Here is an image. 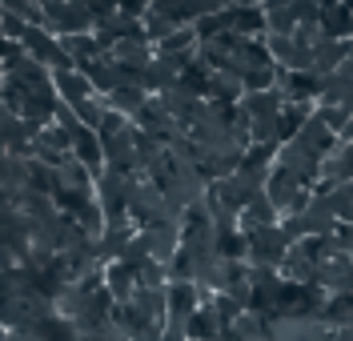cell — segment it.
I'll return each instance as SVG.
<instances>
[{
	"instance_id": "cell-1",
	"label": "cell",
	"mask_w": 353,
	"mask_h": 341,
	"mask_svg": "<svg viewBox=\"0 0 353 341\" xmlns=\"http://www.w3.org/2000/svg\"><path fill=\"white\" fill-rule=\"evenodd\" d=\"M41 8H44V28L61 41L97 32V17L88 12L85 0H41Z\"/></svg>"
},
{
	"instance_id": "cell-2",
	"label": "cell",
	"mask_w": 353,
	"mask_h": 341,
	"mask_svg": "<svg viewBox=\"0 0 353 341\" xmlns=\"http://www.w3.org/2000/svg\"><path fill=\"white\" fill-rule=\"evenodd\" d=\"M249 237V265H261V269H281V261L289 257L293 241L281 225H265L245 233Z\"/></svg>"
},
{
	"instance_id": "cell-3",
	"label": "cell",
	"mask_w": 353,
	"mask_h": 341,
	"mask_svg": "<svg viewBox=\"0 0 353 341\" xmlns=\"http://www.w3.org/2000/svg\"><path fill=\"white\" fill-rule=\"evenodd\" d=\"M132 181H137V177L117 173V169H105V173L97 177V205L105 209V225H109V221H121V217H129Z\"/></svg>"
},
{
	"instance_id": "cell-4",
	"label": "cell",
	"mask_w": 353,
	"mask_h": 341,
	"mask_svg": "<svg viewBox=\"0 0 353 341\" xmlns=\"http://www.w3.org/2000/svg\"><path fill=\"white\" fill-rule=\"evenodd\" d=\"M21 48L32 56V61H41L48 72H68V68H77L72 65V56L65 52V45H61V37H52V32L41 28V24H32V28L24 32Z\"/></svg>"
},
{
	"instance_id": "cell-5",
	"label": "cell",
	"mask_w": 353,
	"mask_h": 341,
	"mask_svg": "<svg viewBox=\"0 0 353 341\" xmlns=\"http://www.w3.org/2000/svg\"><path fill=\"white\" fill-rule=\"evenodd\" d=\"M4 76H8V81H12V85H17L21 92L48 89V85H52V72H48V68H44L41 61H32V56H28L24 48H17V52H12V56L4 61ZM21 109H24V105H21Z\"/></svg>"
},
{
	"instance_id": "cell-6",
	"label": "cell",
	"mask_w": 353,
	"mask_h": 341,
	"mask_svg": "<svg viewBox=\"0 0 353 341\" xmlns=\"http://www.w3.org/2000/svg\"><path fill=\"white\" fill-rule=\"evenodd\" d=\"M313 285H317V289H325L330 297L353 293V257H345V253L325 257V261L317 265V273H313Z\"/></svg>"
},
{
	"instance_id": "cell-7",
	"label": "cell",
	"mask_w": 353,
	"mask_h": 341,
	"mask_svg": "<svg viewBox=\"0 0 353 341\" xmlns=\"http://www.w3.org/2000/svg\"><path fill=\"white\" fill-rule=\"evenodd\" d=\"M141 237H145V245H149V257L161 261V265H169L176 253H181V241H185L181 221H157V225L141 229Z\"/></svg>"
},
{
	"instance_id": "cell-8",
	"label": "cell",
	"mask_w": 353,
	"mask_h": 341,
	"mask_svg": "<svg viewBox=\"0 0 353 341\" xmlns=\"http://www.w3.org/2000/svg\"><path fill=\"white\" fill-rule=\"evenodd\" d=\"M277 89L285 92V101L317 105V101H321V89H325V76H317L313 68H309V72H289V68H281V72H277Z\"/></svg>"
},
{
	"instance_id": "cell-9",
	"label": "cell",
	"mask_w": 353,
	"mask_h": 341,
	"mask_svg": "<svg viewBox=\"0 0 353 341\" xmlns=\"http://www.w3.org/2000/svg\"><path fill=\"white\" fill-rule=\"evenodd\" d=\"M8 341H81L77 333V325L61 313H52V318L37 321V325H28V329H12Z\"/></svg>"
},
{
	"instance_id": "cell-10",
	"label": "cell",
	"mask_w": 353,
	"mask_h": 341,
	"mask_svg": "<svg viewBox=\"0 0 353 341\" xmlns=\"http://www.w3.org/2000/svg\"><path fill=\"white\" fill-rule=\"evenodd\" d=\"M265 24L269 32L265 37H293L297 24H301V0H265Z\"/></svg>"
},
{
	"instance_id": "cell-11",
	"label": "cell",
	"mask_w": 353,
	"mask_h": 341,
	"mask_svg": "<svg viewBox=\"0 0 353 341\" xmlns=\"http://www.w3.org/2000/svg\"><path fill=\"white\" fill-rule=\"evenodd\" d=\"M229 12V32H237V37H249V41H261L265 32H269V24H265V8L261 4H233V8H225Z\"/></svg>"
},
{
	"instance_id": "cell-12",
	"label": "cell",
	"mask_w": 353,
	"mask_h": 341,
	"mask_svg": "<svg viewBox=\"0 0 353 341\" xmlns=\"http://www.w3.org/2000/svg\"><path fill=\"white\" fill-rule=\"evenodd\" d=\"M61 45H65V52L72 56L77 72H88V68H97L101 61H109V52H105V45L97 41V32H85V37H65Z\"/></svg>"
},
{
	"instance_id": "cell-13",
	"label": "cell",
	"mask_w": 353,
	"mask_h": 341,
	"mask_svg": "<svg viewBox=\"0 0 353 341\" xmlns=\"http://www.w3.org/2000/svg\"><path fill=\"white\" fill-rule=\"evenodd\" d=\"M72 157L101 177V173H105V145H101V133L81 125V129L72 133Z\"/></svg>"
},
{
	"instance_id": "cell-14",
	"label": "cell",
	"mask_w": 353,
	"mask_h": 341,
	"mask_svg": "<svg viewBox=\"0 0 353 341\" xmlns=\"http://www.w3.org/2000/svg\"><path fill=\"white\" fill-rule=\"evenodd\" d=\"M350 52H353V41H330V37H321L313 45V72L317 76H333L337 68L345 65Z\"/></svg>"
},
{
	"instance_id": "cell-15",
	"label": "cell",
	"mask_w": 353,
	"mask_h": 341,
	"mask_svg": "<svg viewBox=\"0 0 353 341\" xmlns=\"http://www.w3.org/2000/svg\"><path fill=\"white\" fill-rule=\"evenodd\" d=\"M52 85H57V92H61L65 105H81V101H88V96H101V92L92 89V81H88L85 72H77V68L52 72Z\"/></svg>"
},
{
	"instance_id": "cell-16",
	"label": "cell",
	"mask_w": 353,
	"mask_h": 341,
	"mask_svg": "<svg viewBox=\"0 0 353 341\" xmlns=\"http://www.w3.org/2000/svg\"><path fill=\"white\" fill-rule=\"evenodd\" d=\"M237 225H241V233H253V229H265V225H281V213H277V205L261 193V197H253V201L241 209Z\"/></svg>"
},
{
	"instance_id": "cell-17",
	"label": "cell",
	"mask_w": 353,
	"mask_h": 341,
	"mask_svg": "<svg viewBox=\"0 0 353 341\" xmlns=\"http://www.w3.org/2000/svg\"><path fill=\"white\" fill-rule=\"evenodd\" d=\"M241 109L249 113V121H265V116H281L285 109V92L281 89H265V92H245Z\"/></svg>"
},
{
	"instance_id": "cell-18",
	"label": "cell",
	"mask_w": 353,
	"mask_h": 341,
	"mask_svg": "<svg viewBox=\"0 0 353 341\" xmlns=\"http://www.w3.org/2000/svg\"><path fill=\"white\" fill-rule=\"evenodd\" d=\"M176 81H181V72H176V68L169 65L165 56H153V61H149V68L141 72V89L149 92V96H161V92H169Z\"/></svg>"
},
{
	"instance_id": "cell-19",
	"label": "cell",
	"mask_w": 353,
	"mask_h": 341,
	"mask_svg": "<svg viewBox=\"0 0 353 341\" xmlns=\"http://www.w3.org/2000/svg\"><path fill=\"white\" fill-rule=\"evenodd\" d=\"M153 56H157V48L149 45V41H117V45H112V61L132 68V72H145Z\"/></svg>"
},
{
	"instance_id": "cell-20",
	"label": "cell",
	"mask_w": 353,
	"mask_h": 341,
	"mask_svg": "<svg viewBox=\"0 0 353 341\" xmlns=\"http://www.w3.org/2000/svg\"><path fill=\"white\" fill-rule=\"evenodd\" d=\"M321 32H325L330 41H353V12L341 0H333L330 8L321 12Z\"/></svg>"
},
{
	"instance_id": "cell-21",
	"label": "cell",
	"mask_w": 353,
	"mask_h": 341,
	"mask_svg": "<svg viewBox=\"0 0 353 341\" xmlns=\"http://www.w3.org/2000/svg\"><path fill=\"white\" fill-rule=\"evenodd\" d=\"M353 181V149L341 145L333 157H325L321 165V185H350Z\"/></svg>"
},
{
	"instance_id": "cell-22",
	"label": "cell",
	"mask_w": 353,
	"mask_h": 341,
	"mask_svg": "<svg viewBox=\"0 0 353 341\" xmlns=\"http://www.w3.org/2000/svg\"><path fill=\"white\" fill-rule=\"evenodd\" d=\"M317 105H333V109H350L353 113V76H345V72L325 76V89H321Z\"/></svg>"
},
{
	"instance_id": "cell-23",
	"label": "cell",
	"mask_w": 353,
	"mask_h": 341,
	"mask_svg": "<svg viewBox=\"0 0 353 341\" xmlns=\"http://www.w3.org/2000/svg\"><path fill=\"white\" fill-rule=\"evenodd\" d=\"M105 285H109L112 301L125 305L132 297V289H137V273H132L129 265H121V261H112V265H105Z\"/></svg>"
},
{
	"instance_id": "cell-24",
	"label": "cell",
	"mask_w": 353,
	"mask_h": 341,
	"mask_svg": "<svg viewBox=\"0 0 353 341\" xmlns=\"http://www.w3.org/2000/svg\"><path fill=\"white\" fill-rule=\"evenodd\" d=\"M145 101H149V92L141 89V85H129V89H117L105 96V105H109L112 113H121V116H137L141 109H145Z\"/></svg>"
},
{
	"instance_id": "cell-25",
	"label": "cell",
	"mask_w": 353,
	"mask_h": 341,
	"mask_svg": "<svg viewBox=\"0 0 353 341\" xmlns=\"http://www.w3.org/2000/svg\"><path fill=\"white\" fill-rule=\"evenodd\" d=\"M241 96H245V89H241V81L237 76H229V72H213V81H209V105H241Z\"/></svg>"
},
{
	"instance_id": "cell-26",
	"label": "cell",
	"mask_w": 353,
	"mask_h": 341,
	"mask_svg": "<svg viewBox=\"0 0 353 341\" xmlns=\"http://www.w3.org/2000/svg\"><path fill=\"white\" fill-rule=\"evenodd\" d=\"M321 321L333 325V329H345L353 325V293H337L325 301V309H321Z\"/></svg>"
},
{
	"instance_id": "cell-27",
	"label": "cell",
	"mask_w": 353,
	"mask_h": 341,
	"mask_svg": "<svg viewBox=\"0 0 353 341\" xmlns=\"http://www.w3.org/2000/svg\"><path fill=\"white\" fill-rule=\"evenodd\" d=\"M209 81H213V68H205L201 61H193V65L181 72V81H176V85H181L185 92H193V96H201V101H205V96H209Z\"/></svg>"
},
{
	"instance_id": "cell-28",
	"label": "cell",
	"mask_w": 353,
	"mask_h": 341,
	"mask_svg": "<svg viewBox=\"0 0 353 341\" xmlns=\"http://www.w3.org/2000/svg\"><path fill=\"white\" fill-rule=\"evenodd\" d=\"M201 41H197V28H176L169 41L157 45V56H181V52H193Z\"/></svg>"
},
{
	"instance_id": "cell-29",
	"label": "cell",
	"mask_w": 353,
	"mask_h": 341,
	"mask_svg": "<svg viewBox=\"0 0 353 341\" xmlns=\"http://www.w3.org/2000/svg\"><path fill=\"white\" fill-rule=\"evenodd\" d=\"M72 113L81 116L85 129H101V121H105V113H109V105H105V96H88V101H81V105H72Z\"/></svg>"
},
{
	"instance_id": "cell-30",
	"label": "cell",
	"mask_w": 353,
	"mask_h": 341,
	"mask_svg": "<svg viewBox=\"0 0 353 341\" xmlns=\"http://www.w3.org/2000/svg\"><path fill=\"white\" fill-rule=\"evenodd\" d=\"M0 4H4V12H8V17H21V21L41 24V28H44V8H41V0H0Z\"/></svg>"
},
{
	"instance_id": "cell-31",
	"label": "cell",
	"mask_w": 353,
	"mask_h": 341,
	"mask_svg": "<svg viewBox=\"0 0 353 341\" xmlns=\"http://www.w3.org/2000/svg\"><path fill=\"white\" fill-rule=\"evenodd\" d=\"M317 116H321V121H325V125H330L333 133L341 136V129H345V125H350V109H333V105H317Z\"/></svg>"
},
{
	"instance_id": "cell-32",
	"label": "cell",
	"mask_w": 353,
	"mask_h": 341,
	"mask_svg": "<svg viewBox=\"0 0 353 341\" xmlns=\"http://www.w3.org/2000/svg\"><path fill=\"white\" fill-rule=\"evenodd\" d=\"M85 4H88V12L97 17V24H101V21H109L112 12H117V0H85Z\"/></svg>"
},
{
	"instance_id": "cell-33",
	"label": "cell",
	"mask_w": 353,
	"mask_h": 341,
	"mask_svg": "<svg viewBox=\"0 0 353 341\" xmlns=\"http://www.w3.org/2000/svg\"><path fill=\"white\" fill-rule=\"evenodd\" d=\"M341 4H345V8H350V12H353V0H341Z\"/></svg>"
},
{
	"instance_id": "cell-34",
	"label": "cell",
	"mask_w": 353,
	"mask_h": 341,
	"mask_svg": "<svg viewBox=\"0 0 353 341\" xmlns=\"http://www.w3.org/2000/svg\"><path fill=\"white\" fill-rule=\"evenodd\" d=\"M350 149H353V145H350Z\"/></svg>"
}]
</instances>
